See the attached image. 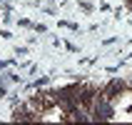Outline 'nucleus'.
I'll list each match as a JSON object with an SVG mask.
<instances>
[{
	"label": "nucleus",
	"mask_w": 132,
	"mask_h": 125,
	"mask_svg": "<svg viewBox=\"0 0 132 125\" xmlns=\"http://www.w3.org/2000/svg\"><path fill=\"white\" fill-rule=\"evenodd\" d=\"M95 118H102V120H107V118H112V110L107 108V105L100 100V103L95 105Z\"/></svg>",
	"instance_id": "nucleus-1"
},
{
	"label": "nucleus",
	"mask_w": 132,
	"mask_h": 125,
	"mask_svg": "<svg viewBox=\"0 0 132 125\" xmlns=\"http://www.w3.org/2000/svg\"><path fill=\"white\" fill-rule=\"evenodd\" d=\"M120 90H122V83L115 80V83H110V88H107V95H112V93H120Z\"/></svg>",
	"instance_id": "nucleus-2"
}]
</instances>
